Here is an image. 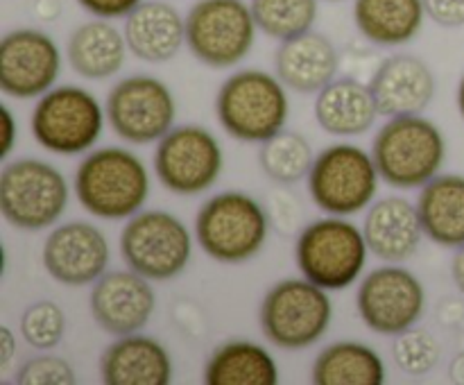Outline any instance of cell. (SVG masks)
<instances>
[{"mask_svg":"<svg viewBox=\"0 0 464 385\" xmlns=\"http://www.w3.org/2000/svg\"><path fill=\"white\" fill-rule=\"evenodd\" d=\"M75 195L100 220H130L148 202L150 172L131 149L100 148L77 166Z\"/></svg>","mask_w":464,"mask_h":385,"instance_id":"1","label":"cell"},{"mask_svg":"<svg viewBox=\"0 0 464 385\" xmlns=\"http://www.w3.org/2000/svg\"><path fill=\"white\" fill-rule=\"evenodd\" d=\"M3 148H0V159H7L9 152L14 149V140H16V122H14L12 111L7 104H3Z\"/></svg>","mask_w":464,"mask_h":385,"instance_id":"37","label":"cell"},{"mask_svg":"<svg viewBox=\"0 0 464 385\" xmlns=\"http://www.w3.org/2000/svg\"><path fill=\"white\" fill-rule=\"evenodd\" d=\"M222 130L240 143H266L290 116L285 84L261 68H243L222 82L216 95Z\"/></svg>","mask_w":464,"mask_h":385,"instance_id":"2","label":"cell"},{"mask_svg":"<svg viewBox=\"0 0 464 385\" xmlns=\"http://www.w3.org/2000/svg\"><path fill=\"white\" fill-rule=\"evenodd\" d=\"M14 380L21 385H72L77 376L71 362L63 361V358L34 356L23 362Z\"/></svg>","mask_w":464,"mask_h":385,"instance_id":"33","label":"cell"},{"mask_svg":"<svg viewBox=\"0 0 464 385\" xmlns=\"http://www.w3.org/2000/svg\"><path fill=\"white\" fill-rule=\"evenodd\" d=\"M338 68L340 57L334 41L315 30L281 41L275 54L276 77L295 93H320L335 80Z\"/></svg>","mask_w":464,"mask_h":385,"instance_id":"20","label":"cell"},{"mask_svg":"<svg viewBox=\"0 0 464 385\" xmlns=\"http://www.w3.org/2000/svg\"><path fill=\"white\" fill-rule=\"evenodd\" d=\"M304 204L293 190L288 188H276L272 190L270 197H267V217H270L272 231H276L279 236H293L299 234L304 229Z\"/></svg>","mask_w":464,"mask_h":385,"instance_id":"34","label":"cell"},{"mask_svg":"<svg viewBox=\"0 0 464 385\" xmlns=\"http://www.w3.org/2000/svg\"><path fill=\"white\" fill-rule=\"evenodd\" d=\"M207 385H276L279 367L266 347L252 340H229L213 349L204 367Z\"/></svg>","mask_w":464,"mask_h":385,"instance_id":"27","label":"cell"},{"mask_svg":"<svg viewBox=\"0 0 464 385\" xmlns=\"http://www.w3.org/2000/svg\"><path fill=\"white\" fill-rule=\"evenodd\" d=\"M41 261L57 284L82 288L95 284L111 261L107 236L91 222L72 220L54 226L44 240Z\"/></svg>","mask_w":464,"mask_h":385,"instance_id":"16","label":"cell"},{"mask_svg":"<svg viewBox=\"0 0 464 385\" xmlns=\"http://www.w3.org/2000/svg\"><path fill=\"white\" fill-rule=\"evenodd\" d=\"M362 229L343 216H326L304 226L295 245L302 276L324 290H344L356 284L367 263Z\"/></svg>","mask_w":464,"mask_h":385,"instance_id":"5","label":"cell"},{"mask_svg":"<svg viewBox=\"0 0 464 385\" xmlns=\"http://www.w3.org/2000/svg\"><path fill=\"white\" fill-rule=\"evenodd\" d=\"M449 376H451L453 383H464V351L458 353V356L451 361Z\"/></svg>","mask_w":464,"mask_h":385,"instance_id":"42","label":"cell"},{"mask_svg":"<svg viewBox=\"0 0 464 385\" xmlns=\"http://www.w3.org/2000/svg\"><path fill=\"white\" fill-rule=\"evenodd\" d=\"M458 107H460V113H462V118H464V77H462V82H460V89H458Z\"/></svg>","mask_w":464,"mask_h":385,"instance_id":"43","label":"cell"},{"mask_svg":"<svg viewBox=\"0 0 464 385\" xmlns=\"http://www.w3.org/2000/svg\"><path fill=\"white\" fill-rule=\"evenodd\" d=\"M424 234L440 247L464 245V177L438 175L421 186L417 199Z\"/></svg>","mask_w":464,"mask_h":385,"instance_id":"26","label":"cell"},{"mask_svg":"<svg viewBox=\"0 0 464 385\" xmlns=\"http://www.w3.org/2000/svg\"><path fill=\"white\" fill-rule=\"evenodd\" d=\"M356 308L367 329L381 335H397L421 320L426 290L408 267H376L358 285Z\"/></svg>","mask_w":464,"mask_h":385,"instance_id":"14","label":"cell"},{"mask_svg":"<svg viewBox=\"0 0 464 385\" xmlns=\"http://www.w3.org/2000/svg\"><path fill=\"white\" fill-rule=\"evenodd\" d=\"M315 152H313L308 139H304L299 131L281 130L266 143H261L258 163L266 172L267 179L279 186H293L297 181L308 179Z\"/></svg>","mask_w":464,"mask_h":385,"instance_id":"29","label":"cell"},{"mask_svg":"<svg viewBox=\"0 0 464 385\" xmlns=\"http://www.w3.org/2000/svg\"><path fill=\"white\" fill-rule=\"evenodd\" d=\"M370 84L356 77H335L315 98V120L331 136H361L379 118Z\"/></svg>","mask_w":464,"mask_h":385,"instance_id":"23","label":"cell"},{"mask_svg":"<svg viewBox=\"0 0 464 385\" xmlns=\"http://www.w3.org/2000/svg\"><path fill=\"white\" fill-rule=\"evenodd\" d=\"M424 0H353V23L370 43L397 48L424 27Z\"/></svg>","mask_w":464,"mask_h":385,"instance_id":"25","label":"cell"},{"mask_svg":"<svg viewBox=\"0 0 464 385\" xmlns=\"http://www.w3.org/2000/svg\"><path fill=\"white\" fill-rule=\"evenodd\" d=\"M440 342L435 335L426 329H411L401 331L394 335L392 342V358L399 370L408 376H426L435 370L440 362Z\"/></svg>","mask_w":464,"mask_h":385,"instance_id":"31","label":"cell"},{"mask_svg":"<svg viewBox=\"0 0 464 385\" xmlns=\"http://www.w3.org/2000/svg\"><path fill=\"white\" fill-rule=\"evenodd\" d=\"M258 25L245 0H198L186 14V45L204 66L225 71L252 53Z\"/></svg>","mask_w":464,"mask_h":385,"instance_id":"9","label":"cell"},{"mask_svg":"<svg viewBox=\"0 0 464 385\" xmlns=\"http://www.w3.org/2000/svg\"><path fill=\"white\" fill-rule=\"evenodd\" d=\"M63 3L62 0H34V16L41 23H53L62 16Z\"/></svg>","mask_w":464,"mask_h":385,"instance_id":"38","label":"cell"},{"mask_svg":"<svg viewBox=\"0 0 464 385\" xmlns=\"http://www.w3.org/2000/svg\"><path fill=\"white\" fill-rule=\"evenodd\" d=\"M0 342H3V358H0V367H3V370H7V365L12 362V358H14V335L7 326H3V329H0Z\"/></svg>","mask_w":464,"mask_h":385,"instance_id":"41","label":"cell"},{"mask_svg":"<svg viewBox=\"0 0 464 385\" xmlns=\"http://www.w3.org/2000/svg\"><path fill=\"white\" fill-rule=\"evenodd\" d=\"M370 89L381 116L424 113L435 98V75L415 54H392L372 72Z\"/></svg>","mask_w":464,"mask_h":385,"instance_id":"18","label":"cell"},{"mask_svg":"<svg viewBox=\"0 0 464 385\" xmlns=\"http://www.w3.org/2000/svg\"><path fill=\"white\" fill-rule=\"evenodd\" d=\"M451 276H453V284H456L458 290L464 294V245L462 247H458L456 254H453Z\"/></svg>","mask_w":464,"mask_h":385,"instance_id":"40","label":"cell"},{"mask_svg":"<svg viewBox=\"0 0 464 385\" xmlns=\"http://www.w3.org/2000/svg\"><path fill=\"white\" fill-rule=\"evenodd\" d=\"M121 256L127 267L150 281L179 276L193 256L188 226L170 211H139L121 231Z\"/></svg>","mask_w":464,"mask_h":385,"instance_id":"11","label":"cell"},{"mask_svg":"<svg viewBox=\"0 0 464 385\" xmlns=\"http://www.w3.org/2000/svg\"><path fill=\"white\" fill-rule=\"evenodd\" d=\"M225 157L216 136L202 125L172 127L154 149V172L175 195L207 193L220 179Z\"/></svg>","mask_w":464,"mask_h":385,"instance_id":"13","label":"cell"},{"mask_svg":"<svg viewBox=\"0 0 464 385\" xmlns=\"http://www.w3.org/2000/svg\"><path fill=\"white\" fill-rule=\"evenodd\" d=\"M372 157L381 179L392 188H421L440 175L447 140L440 127L421 113L390 118L374 136Z\"/></svg>","mask_w":464,"mask_h":385,"instance_id":"3","label":"cell"},{"mask_svg":"<svg viewBox=\"0 0 464 385\" xmlns=\"http://www.w3.org/2000/svg\"><path fill=\"white\" fill-rule=\"evenodd\" d=\"M367 247L385 263H403L420 249L424 238L417 204L406 197L390 195L370 204L362 222Z\"/></svg>","mask_w":464,"mask_h":385,"instance_id":"19","label":"cell"},{"mask_svg":"<svg viewBox=\"0 0 464 385\" xmlns=\"http://www.w3.org/2000/svg\"><path fill=\"white\" fill-rule=\"evenodd\" d=\"M440 320L447 326H458L464 320V303L458 299H444L440 306Z\"/></svg>","mask_w":464,"mask_h":385,"instance_id":"39","label":"cell"},{"mask_svg":"<svg viewBox=\"0 0 464 385\" xmlns=\"http://www.w3.org/2000/svg\"><path fill=\"white\" fill-rule=\"evenodd\" d=\"M270 234L267 208L243 190H225L199 208L195 238L213 261L238 265L256 256Z\"/></svg>","mask_w":464,"mask_h":385,"instance_id":"4","label":"cell"},{"mask_svg":"<svg viewBox=\"0 0 464 385\" xmlns=\"http://www.w3.org/2000/svg\"><path fill=\"white\" fill-rule=\"evenodd\" d=\"M100 376L107 385H168L172 361L168 349L139 331L113 340L100 358Z\"/></svg>","mask_w":464,"mask_h":385,"instance_id":"21","label":"cell"},{"mask_svg":"<svg viewBox=\"0 0 464 385\" xmlns=\"http://www.w3.org/2000/svg\"><path fill=\"white\" fill-rule=\"evenodd\" d=\"M127 48L140 62H170L186 45V16L166 0H143L125 16Z\"/></svg>","mask_w":464,"mask_h":385,"instance_id":"22","label":"cell"},{"mask_svg":"<svg viewBox=\"0 0 464 385\" xmlns=\"http://www.w3.org/2000/svg\"><path fill=\"white\" fill-rule=\"evenodd\" d=\"M379 179L372 152L353 143H335L315 154L308 172V193L326 216L347 217L370 208Z\"/></svg>","mask_w":464,"mask_h":385,"instance_id":"8","label":"cell"},{"mask_svg":"<svg viewBox=\"0 0 464 385\" xmlns=\"http://www.w3.org/2000/svg\"><path fill=\"white\" fill-rule=\"evenodd\" d=\"M109 127L131 145L159 143L175 127V95L152 75H131L113 84L107 104Z\"/></svg>","mask_w":464,"mask_h":385,"instance_id":"12","label":"cell"},{"mask_svg":"<svg viewBox=\"0 0 464 385\" xmlns=\"http://www.w3.org/2000/svg\"><path fill=\"white\" fill-rule=\"evenodd\" d=\"M95 324L107 333L130 335L143 329L157 308V294L150 279L134 270L104 272L93 284L89 297Z\"/></svg>","mask_w":464,"mask_h":385,"instance_id":"17","label":"cell"},{"mask_svg":"<svg viewBox=\"0 0 464 385\" xmlns=\"http://www.w3.org/2000/svg\"><path fill=\"white\" fill-rule=\"evenodd\" d=\"M311 379L315 385H381L385 362L370 344L340 340L317 353Z\"/></svg>","mask_w":464,"mask_h":385,"instance_id":"28","label":"cell"},{"mask_svg":"<svg viewBox=\"0 0 464 385\" xmlns=\"http://www.w3.org/2000/svg\"><path fill=\"white\" fill-rule=\"evenodd\" d=\"M68 207V181L59 168L34 157L14 159L0 172V211L21 231H44Z\"/></svg>","mask_w":464,"mask_h":385,"instance_id":"7","label":"cell"},{"mask_svg":"<svg viewBox=\"0 0 464 385\" xmlns=\"http://www.w3.org/2000/svg\"><path fill=\"white\" fill-rule=\"evenodd\" d=\"M62 72L57 41L41 30L21 27L0 39V89L18 100L41 98Z\"/></svg>","mask_w":464,"mask_h":385,"instance_id":"15","label":"cell"},{"mask_svg":"<svg viewBox=\"0 0 464 385\" xmlns=\"http://www.w3.org/2000/svg\"><path fill=\"white\" fill-rule=\"evenodd\" d=\"M63 331H66V315L50 299L30 303L21 317V338L41 351L57 347L63 338Z\"/></svg>","mask_w":464,"mask_h":385,"instance_id":"32","label":"cell"},{"mask_svg":"<svg viewBox=\"0 0 464 385\" xmlns=\"http://www.w3.org/2000/svg\"><path fill=\"white\" fill-rule=\"evenodd\" d=\"M84 12H89L95 18H125L131 9L139 7L143 0H77Z\"/></svg>","mask_w":464,"mask_h":385,"instance_id":"36","label":"cell"},{"mask_svg":"<svg viewBox=\"0 0 464 385\" xmlns=\"http://www.w3.org/2000/svg\"><path fill=\"white\" fill-rule=\"evenodd\" d=\"M426 16L442 27L464 25V0H424Z\"/></svg>","mask_w":464,"mask_h":385,"instance_id":"35","label":"cell"},{"mask_svg":"<svg viewBox=\"0 0 464 385\" xmlns=\"http://www.w3.org/2000/svg\"><path fill=\"white\" fill-rule=\"evenodd\" d=\"M107 111L91 91L63 84L44 93L32 111V136L41 148L62 157L84 154L102 136Z\"/></svg>","mask_w":464,"mask_h":385,"instance_id":"10","label":"cell"},{"mask_svg":"<svg viewBox=\"0 0 464 385\" xmlns=\"http://www.w3.org/2000/svg\"><path fill=\"white\" fill-rule=\"evenodd\" d=\"M334 317L329 290L306 276L272 285L261 302V331L279 349H306L326 335Z\"/></svg>","mask_w":464,"mask_h":385,"instance_id":"6","label":"cell"},{"mask_svg":"<svg viewBox=\"0 0 464 385\" xmlns=\"http://www.w3.org/2000/svg\"><path fill=\"white\" fill-rule=\"evenodd\" d=\"M252 14L258 32L276 41L313 30L320 5L317 0H252Z\"/></svg>","mask_w":464,"mask_h":385,"instance_id":"30","label":"cell"},{"mask_svg":"<svg viewBox=\"0 0 464 385\" xmlns=\"http://www.w3.org/2000/svg\"><path fill=\"white\" fill-rule=\"evenodd\" d=\"M127 50L125 32L109 18H93L68 36L66 59L84 80H107L125 66Z\"/></svg>","mask_w":464,"mask_h":385,"instance_id":"24","label":"cell"}]
</instances>
